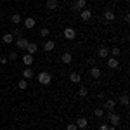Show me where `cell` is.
<instances>
[{"label": "cell", "mask_w": 130, "mask_h": 130, "mask_svg": "<svg viewBox=\"0 0 130 130\" xmlns=\"http://www.w3.org/2000/svg\"><path fill=\"white\" fill-rule=\"evenodd\" d=\"M37 82H38L40 85H50L52 75H50L49 71H42V73H38V76H37Z\"/></svg>", "instance_id": "1"}, {"label": "cell", "mask_w": 130, "mask_h": 130, "mask_svg": "<svg viewBox=\"0 0 130 130\" xmlns=\"http://www.w3.org/2000/svg\"><path fill=\"white\" fill-rule=\"evenodd\" d=\"M28 43H30V40H28L26 37H23V35L16 38V47H18V49H23V50H26V47H28Z\"/></svg>", "instance_id": "2"}, {"label": "cell", "mask_w": 130, "mask_h": 130, "mask_svg": "<svg viewBox=\"0 0 130 130\" xmlns=\"http://www.w3.org/2000/svg\"><path fill=\"white\" fill-rule=\"evenodd\" d=\"M64 38L66 40H75L76 38V31L73 28H64Z\"/></svg>", "instance_id": "3"}, {"label": "cell", "mask_w": 130, "mask_h": 130, "mask_svg": "<svg viewBox=\"0 0 130 130\" xmlns=\"http://www.w3.org/2000/svg\"><path fill=\"white\" fill-rule=\"evenodd\" d=\"M108 66H109L111 70H118V68H120V61H118V57H109V59H108Z\"/></svg>", "instance_id": "4"}, {"label": "cell", "mask_w": 130, "mask_h": 130, "mask_svg": "<svg viewBox=\"0 0 130 130\" xmlns=\"http://www.w3.org/2000/svg\"><path fill=\"white\" fill-rule=\"evenodd\" d=\"M108 120L111 121V125H113V127H116V125H120L121 118H120V115H116V113H111V115H109V118H108Z\"/></svg>", "instance_id": "5"}, {"label": "cell", "mask_w": 130, "mask_h": 130, "mask_svg": "<svg viewBox=\"0 0 130 130\" xmlns=\"http://www.w3.org/2000/svg\"><path fill=\"white\" fill-rule=\"evenodd\" d=\"M33 76H35V71L31 70V68H24V70H23V78H24V80H31Z\"/></svg>", "instance_id": "6"}, {"label": "cell", "mask_w": 130, "mask_h": 130, "mask_svg": "<svg viewBox=\"0 0 130 130\" xmlns=\"http://www.w3.org/2000/svg\"><path fill=\"white\" fill-rule=\"evenodd\" d=\"M75 125H76V127H78V128H85V127H87V125H89V120H87V118H85V116H80V118H78V120L75 121Z\"/></svg>", "instance_id": "7"}, {"label": "cell", "mask_w": 130, "mask_h": 130, "mask_svg": "<svg viewBox=\"0 0 130 130\" xmlns=\"http://www.w3.org/2000/svg\"><path fill=\"white\" fill-rule=\"evenodd\" d=\"M54 49H56V42L45 40V43H43V50H45V52H52Z\"/></svg>", "instance_id": "8"}, {"label": "cell", "mask_w": 130, "mask_h": 130, "mask_svg": "<svg viewBox=\"0 0 130 130\" xmlns=\"http://www.w3.org/2000/svg\"><path fill=\"white\" fill-rule=\"evenodd\" d=\"M80 18H82V21H89L90 18H92V10L82 9V12H80Z\"/></svg>", "instance_id": "9"}, {"label": "cell", "mask_w": 130, "mask_h": 130, "mask_svg": "<svg viewBox=\"0 0 130 130\" xmlns=\"http://www.w3.org/2000/svg\"><path fill=\"white\" fill-rule=\"evenodd\" d=\"M97 56H99L101 59H106V57L109 56V49H108V47H101L99 52H97Z\"/></svg>", "instance_id": "10"}, {"label": "cell", "mask_w": 130, "mask_h": 130, "mask_svg": "<svg viewBox=\"0 0 130 130\" xmlns=\"http://www.w3.org/2000/svg\"><path fill=\"white\" fill-rule=\"evenodd\" d=\"M35 24H37V21L33 19V18H26V19H24V28H28V30L35 28Z\"/></svg>", "instance_id": "11"}, {"label": "cell", "mask_w": 130, "mask_h": 130, "mask_svg": "<svg viewBox=\"0 0 130 130\" xmlns=\"http://www.w3.org/2000/svg\"><path fill=\"white\" fill-rule=\"evenodd\" d=\"M70 82H71V83H80V82H82V76L76 73V71H73V73L70 75Z\"/></svg>", "instance_id": "12"}, {"label": "cell", "mask_w": 130, "mask_h": 130, "mask_svg": "<svg viewBox=\"0 0 130 130\" xmlns=\"http://www.w3.org/2000/svg\"><path fill=\"white\" fill-rule=\"evenodd\" d=\"M90 76H92V78H99V76H101L99 66H92V68H90Z\"/></svg>", "instance_id": "13"}, {"label": "cell", "mask_w": 130, "mask_h": 130, "mask_svg": "<svg viewBox=\"0 0 130 130\" xmlns=\"http://www.w3.org/2000/svg\"><path fill=\"white\" fill-rule=\"evenodd\" d=\"M61 61H62V62H64V64H70L71 61H73V56H71L70 52H64V54H62V56H61Z\"/></svg>", "instance_id": "14"}, {"label": "cell", "mask_w": 130, "mask_h": 130, "mask_svg": "<svg viewBox=\"0 0 130 130\" xmlns=\"http://www.w3.org/2000/svg\"><path fill=\"white\" fill-rule=\"evenodd\" d=\"M37 49H38V47H37V43H35V42H30V43H28V47H26V52L33 56V54L37 52Z\"/></svg>", "instance_id": "15"}, {"label": "cell", "mask_w": 130, "mask_h": 130, "mask_svg": "<svg viewBox=\"0 0 130 130\" xmlns=\"http://www.w3.org/2000/svg\"><path fill=\"white\" fill-rule=\"evenodd\" d=\"M23 62H24V64H26V66H31V64H33V56H31V54H28V52H26V54H24V56H23Z\"/></svg>", "instance_id": "16"}, {"label": "cell", "mask_w": 130, "mask_h": 130, "mask_svg": "<svg viewBox=\"0 0 130 130\" xmlns=\"http://www.w3.org/2000/svg\"><path fill=\"white\" fill-rule=\"evenodd\" d=\"M2 40H4V43H12V42H14V35H12V33H5V35L2 37Z\"/></svg>", "instance_id": "17"}, {"label": "cell", "mask_w": 130, "mask_h": 130, "mask_svg": "<svg viewBox=\"0 0 130 130\" xmlns=\"http://www.w3.org/2000/svg\"><path fill=\"white\" fill-rule=\"evenodd\" d=\"M115 104H116V101H115V99H108V101H106V104H104V108L109 109V111H113V109H115Z\"/></svg>", "instance_id": "18"}, {"label": "cell", "mask_w": 130, "mask_h": 130, "mask_svg": "<svg viewBox=\"0 0 130 130\" xmlns=\"http://www.w3.org/2000/svg\"><path fill=\"white\" fill-rule=\"evenodd\" d=\"M47 9L49 10H56L57 9V0H47Z\"/></svg>", "instance_id": "19"}, {"label": "cell", "mask_w": 130, "mask_h": 130, "mask_svg": "<svg viewBox=\"0 0 130 130\" xmlns=\"http://www.w3.org/2000/svg\"><path fill=\"white\" fill-rule=\"evenodd\" d=\"M115 18H116V16H115L113 10H106V12H104V19L106 21H115Z\"/></svg>", "instance_id": "20"}, {"label": "cell", "mask_w": 130, "mask_h": 130, "mask_svg": "<svg viewBox=\"0 0 130 130\" xmlns=\"http://www.w3.org/2000/svg\"><path fill=\"white\" fill-rule=\"evenodd\" d=\"M75 9H78V10L85 9V0H76L75 2Z\"/></svg>", "instance_id": "21"}, {"label": "cell", "mask_w": 130, "mask_h": 130, "mask_svg": "<svg viewBox=\"0 0 130 130\" xmlns=\"http://www.w3.org/2000/svg\"><path fill=\"white\" fill-rule=\"evenodd\" d=\"M18 87H19L21 90H24L26 87H28V80H24V78H23V80H19V82H18Z\"/></svg>", "instance_id": "22"}, {"label": "cell", "mask_w": 130, "mask_h": 130, "mask_svg": "<svg viewBox=\"0 0 130 130\" xmlns=\"http://www.w3.org/2000/svg\"><path fill=\"white\" fill-rule=\"evenodd\" d=\"M49 35H50V30H49V28H42V30H40V37H42V38H47Z\"/></svg>", "instance_id": "23"}, {"label": "cell", "mask_w": 130, "mask_h": 130, "mask_svg": "<svg viewBox=\"0 0 130 130\" xmlns=\"http://www.w3.org/2000/svg\"><path fill=\"white\" fill-rule=\"evenodd\" d=\"M109 54L113 56V57H118V56L121 54V50L118 49V47H115V49H111V50H109Z\"/></svg>", "instance_id": "24"}, {"label": "cell", "mask_w": 130, "mask_h": 130, "mask_svg": "<svg viewBox=\"0 0 130 130\" xmlns=\"http://www.w3.org/2000/svg\"><path fill=\"white\" fill-rule=\"evenodd\" d=\"M10 21H12L14 24H19V23H21V16H19V14H12V18H10Z\"/></svg>", "instance_id": "25"}, {"label": "cell", "mask_w": 130, "mask_h": 130, "mask_svg": "<svg viewBox=\"0 0 130 130\" xmlns=\"http://www.w3.org/2000/svg\"><path fill=\"white\" fill-rule=\"evenodd\" d=\"M120 102H121V106H125V108H127V106H128V95H121Z\"/></svg>", "instance_id": "26"}, {"label": "cell", "mask_w": 130, "mask_h": 130, "mask_svg": "<svg viewBox=\"0 0 130 130\" xmlns=\"http://www.w3.org/2000/svg\"><path fill=\"white\" fill-rule=\"evenodd\" d=\"M87 94H89V90L85 89V87H80V90H78V95H80V97H87Z\"/></svg>", "instance_id": "27"}, {"label": "cell", "mask_w": 130, "mask_h": 130, "mask_svg": "<svg viewBox=\"0 0 130 130\" xmlns=\"http://www.w3.org/2000/svg\"><path fill=\"white\" fill-rule=\"evenodd\" d=\"M94 115H95V116H102V115H104V109H102V108H95V109H94Z\"/></svg>", "instance_id": "28"}, {"label": "cell", "mask_w": 130, "mask_h": 130, "mask_svg": "<svg viewBox=\"0 0 130 130\" xmlns=\"http://www.w3.org/2000/svg\"><path fill=\"white\" fill-rule=\"evenodd\" d=\"M66 130H78V127H76L75 123H70V125L66 127Z\"/></svg>", "instance_id": "29"}, {"label": "cell", "mask_w": 130, "mask_h": 130, "mask_svg": "<svg viewBox=\"0 0 130 130\" xmlns=\"http://www.w3.org/2000/svg\"><path fill=\"white\" fill-rule=\"evenodd\" d=\"M9 59H10V61L18 59V52H10V54H9Z\"/></svg>", "instance_id": "30"}, {"label": "cell", "mask_w": 130, "mask_h": 130, "mask_svg": "<svg viewBox=\"0 0 130 130\" xmlns=\"http://www.w3.org/2000/svg\"><path fill=\"white\" fill-rule=\"evenodd\" d=\"M12 35H16V37H21V35H23V33H21V30H19V28H16V30H14V33H12Z\"/></svg>", "instance_id": "31"}, {"label": "cell", "mask_w": 130, "mask_h": 130, "mask_svg": "<svg viewBox=\"0 0 130 130\" xmlns=\"http://www.w3.org/2000/svg\"><path fill=\"white\" fill-rule=\"evenodd\" d=\"M7 62V57H0V64H5Z\"/></svg>", "instance_id": "32"}, {"label": "cell", "mask_w": 130, "mask_h": 130, "mask_svg": "<svg viewBox=\"0 0 130 130\" xmlns=\"http://www.w3.org/2000/svg\"><path fill=\"white\" fill-rule=\"evenodd\" d=\"M108 127H109V125H106V123H102V125H101V130H108Z\"/></svg>", "instance_id": "33"}, {"label": "cell", "mask_w": 130, "mask_h": 130, "mask_svg": "<svg viewBox=\"0 0 130 130\" xmlns=\"http://www.w3.org/2000/svg\"><path fill=\"white\" fill-rule=\"evenodd\" d=\"M108 130H116V128H115V127H108Z\"/></svg>", "instance_id": "34"}]
</instances>
